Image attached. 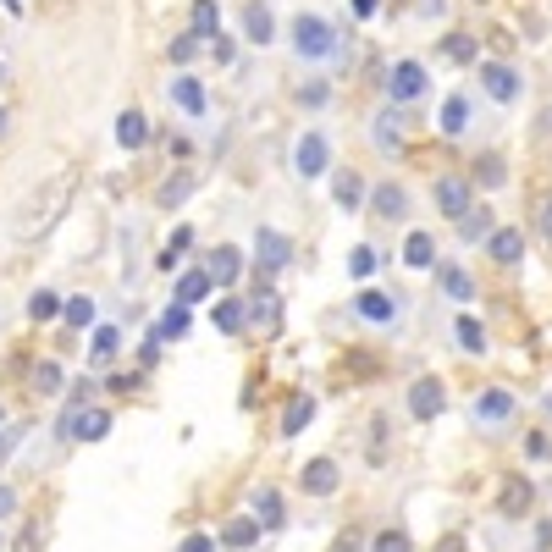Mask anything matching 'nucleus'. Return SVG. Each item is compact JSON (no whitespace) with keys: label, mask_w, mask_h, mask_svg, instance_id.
Here are the masks:
<instances>
[{"label":"nucleus","mask_w":552,"mask_h":552,"mask_svg":"<svg viewBox=\"0 0 552 552\" xmlns=\"http://www.w3.org/2000/svg\"><path fill=\"white\" fill-rule=\"evenodd\" d=\"M72 193H78V172L67 166V172H55V177H45L34 193L22 200V210H17V238L22 243H34V238H45V233H55V221L67 216V205H72Z\"/></svg>","instance_id":"obj_1"},{"label":"nucleus","mask_w":552,"mask_h":552,"mask_svg":"<svg viewBox=\"0 0 552 552\" xmlns=\"http://www.w3.org/2000/svg\"><path fill=\"white\" fill-rule=\"evenodd\" d=\"M409 133H414V106H386L381 116H376V144L386 149V155H398L403 144H409Z\"/></svg>","instance_id":"obj_2"},{"label":"nucleus","mask_w":552,"mask_h":552,"mask_svg":"<svg viewBox=\"0 0 552 552\" xmlns=\"http://www.w3.org/2000/svg\"><path fill=\"white\" fill-rule=\"evenodd\" d=\"M293 39H299V55H310V61H327L332 55V28L327 22H320V17H299L293 22Z\"/></svg>","instance_id":"obj_3"},{"label":"nucleus","mask_w":552,"mask_h":552,"mask_svg":"<svg viewBox=\"0 0 552 552\" xmlns=\"http://www.w3.org/2000/svg\"><path fill=\"white\" fill-rule=\"evenodd\" d=\"M254 254H259V271H282L287 266V254H293V249H287V238L276 233V226H259V233H254Z\"/></svg>","instance_id":"obj_4"},{"label":"nucleus","mask_w":552,"mask_h":552,"mask_svg":"<svg viewBox=\"0 0 552 552\" xmlns=\"http://www.w3.org/2000/svg\"><path fill=\"white\" fill-rule=\"evenodd\" d=\"M426 89H431V78H426V67H420V61H403V67L393 72V100H398V106H414Z\"/></svg>","instance_id":"obj_5"},{"label":"nucleus","mask_w":552,"mask_h":552,"mask_svg":"<svg viewBox=\"0 0 552 552\" xmlns=\"http://www.w3.org/2000/svg\"><path fill=\"white\" fill-rule=\"evenodd\" d=\"M409 409H414V420H437L442 414V381L437 376H420L409 386Z\"/></svg>","instance_id":"obj_6"},{"label":"nucleus","mask_w":552,"mask_h":552,"mask_svg":"<svg viewBox=\"0 0 552 552\" xmlns=\"http://www.w3.org/2000/svg\"><path fill=\"white\" fill-rule=\"evenodd\" d=\"M111 431V414L106 409H83L72 420H61V437H78V442H94V437H106Z\"/></svg>","instance_id":"obj_7"},{"label":"nucleus","mask_w":552,"mask_h":552,"mask_svg":"<svg viewBox=\"0 0 552 552\" xmlns=\"http://www.w3.org/2000/svg\"><path fill=\"white\" fill-rule=\"evenodd\" d=\"M249 320H254V332H266V337L282 327V299L271 293V287H259V293L249 299Z\"/></svg>","instance_id":"obj_8"},{"label":"nucleus","mask_w":552,"mask_h":552,"mask_svg":"<svg viewBox=\"0 0 552 552\" xmlns=\"http://www.w3.org/2000/svg\"><path fill=\"white\" fill-rule=\"evenodd\" d=\"M480 83H486V94H492V100H503V106L519 94V72H514V67H503V61H492V67L480 72Z\"/></svg>","instance_id":"obj_9"},{"label":"nucleus","mask_w":552,"mask_h":552,"mask_svg":"<svg viewBox=\"0 0 552 552\" xmlns=\"http://www.w3.org/2000/svg\"><path fill=\"white\" fill-rule=\"evenodd\" d=\"M497 508H503L508 519L531 514V480H525V475H508V480H503V497H497Z\"/></svg>","instance_id":"obj_10"},{"label":"nucleus","mask_w":552,"mask_h":552,"mask_svg":"<svg viewBox=\"0 0 552 552\" xmlns=\"http://www.w3.org/2000/svg\"><path fill=\"white\" fill-rule=\"evenodd\" d=\"M437 205H442V216H464L470 210V183H459V177L437 183Z\"/></svg>","instance_id":"obj_11"},{"label":"nucleus","mask_w":552,"mask_h":552,"mask_svg":"<svg viewBox=\"0 0 552 552\" xmlns=\"http://www.w3.org/2000/svg\"><path fill=\"white\" fill-rule=\"evenodd\" d=\"M205 271H210V282H238V271H243V259H238V249H210V259H205Z\"/></svg>","instance_id":"obj_12"},{"label":"nucleus","mask_w":552,"mask_h":552,"mask_svg":"<svg viewBox=\"0 0 552 552\" xmlns=\"http://www.w3.org/2000/svg\"><path fill=\"white\" fill-rule=\"evenodd\" d=\"M299 172H304V177H320V172H327V139H320V133L299 139Z\"/></svg>","instance_id":"obj_13"},{"label":"nucleus","mask_w":552,"mask_h":552,"mask_svg":"<svg viewBox=\"0 0 552 552\" xmlns=\"http://www.w3.org/2000/svg\"><path fill=\"white\" fill-rule=\"evenodd\" d=\"M409 210V193L398 188V183H376V216H386V221H398Z\"/></svg>","instance_id":"obj_14"},{"label":"nucleus","mask_w":552,"mask_h":552,"mask_svg":"<svg viewBox=\"0 0 552 552\" xmlns=\"http://www.w3.org/2000/svg\"><path fill=\"white\" fill-rule=\"evenodd\" d=\"M519 254H525V238H519L514 226L492 233V259H497V266H519Z\"/></svg>","instance_id":"obj_15"},{"label":"nucleus","mask_w":552,"mask_h":552,"mask_svg":"<svg viewBox=\"0 0 552 552\" xmlns=\"http://www.w3.org/2000/svg\"><path fill=\"white\" fill-rule=\"evenodd\" d=\"M172 100H177L188 116H200V111H205V83H200V78H177V83H172Z\"/></svg>","instance_id":"obj_16"},{"label":"nucleus","mask_w":552,"mask_h":552,"mask_svg":"<svg viewBox=\"0 0 552 552\" xmlns=\"http://www.w3.org/2000/svg\"><path fill=\"white\" fill-rule=\"evenodd\" d=\"M210 287H216V282H210V271H205V266H200V271H188V276L177 282V304H188V310H193V304L210 293Z\"/></svg>","instance_id":"obj_17"},{"label":"nucleus","mask_w":552,"mask_h":552,"mask_svg":"<svg viewBox=\"0 0 552 552\" xmlns=\"http://www.w3.org/2000/svg\"><path fill=\"white\" fill-rule=\"evenodd\" d=\"M304 486H310V492H320V497H327V492H337V464H332V459H315V464H304Z\"/></svg>","instance_id":"obj_18"},{"label":"nucleus","mask_w":552,"mask_h":552,"mask_svg":"<svg viewBox=\"0 0 552 552\" xmlns=\"http://www.w3.org/2000/svg\"><path fill=\"white\" fill-rule=\"evenodd\" d=\"M188 193H193V177H188V172H172V177H166V188L155 193V205H160V210H177Z\"/></svg>","instance_id":"obj_19"},{"label":"nucleus","mask_w":552,"mask_h":552,"mask_svg":"<svg viewBox=\"0 0 552 552\" xmlns=\"http://www.w3.org/2000/svg\"><path fill=\"white\" fill-rule=\"evenodd\" d=\"M486 233H492V216H486V205H470V210L459 216V238H464V243H480Z\"/></svg>","instance_id":"obj_20"},{"label":"nucleus","mask_w":552,"mask_h":552,"mask_svg":"<svg viewBox=\"0 0 552 552\" xmlns=\"http://www.w3.org/2000/svg\"><path fill=\"white\" fill-rule=\"evenodd\" d=\"M149 139V127H144V116L139 111H122V122H116V144H127V149H139Z\"/></svg>","instance_id":"obj_21"},{"label":"nucleus","mask_w":552,"mask_h":552,"mask_svg":"<svg viewBox=\"0 0 552 552\" xmlns=\"http://www.w3.org/2000/svg\"><path fill=\"white\" fill-rule=\"evenodd\" d=\"M360 315H365V320H376V327H386V320L398 315V304L386 299V293H360Z\"/></svg>","instance_id":"obj_22"},{"label":"nucleus","mask_w":552,"mask_h":552,"mask_svg":"<svg viewBox=\"0 0 552 552\" xmlns=\"http://www.w3.org/2000/svg\"><path fill=\"white\" fill-rule=\"evenodd\" d=\"M403 259L420 271V266H431L437 259V243H431V233H409V243H403Z\"/></svg>","instance_id":"obj_23"},{"label":"nucleus","mask_w":552,"mask_h":552,"mask_svg":"<svg viewBox=\"0 0 552 552\" xmlns=\"http://www.w3.org/2000/svg\"><path fill=\"white\" fill-rule=\"evenodd\" d=\"M514 414V393L492 386V393H480V420H508Z\"/></svg>","instance_id":"obj_24"},{"label":"nucleus","mask_w":552,"mask_h":552,"mask_svg":"<svg viewBox=\"0 0 552 552\" xmlns=\"http://www.w3.org/2000/svg\"><path fill=\"white\" fill-rule=\"evenodd\" d=\"M243 34H249L254 45H266V39H271V12H266V6H243Z\"/></svg>","instance_id":"obj_25"},{"label":"nucleus","mask_w":552,"mask_h":552,"mask_svg":"<svg viewBox=\"0 0 552 552\" xmlns=\"http://www.w3.org/2000/svg\"><path fill=\"white\" fill-rule=\"evenodd\" d=\"M310 420H315V403H310V398H293V409L282 414V437H299Z\"/></svg>","instance_id":"obj_26"},{"label":"nucleus","mask_w":552,"mask_h":552,"mask_svg":"<svg viewBox=\"0 0 552 552\" xmlns=\"http://www.w3.org/2000/svg\"><path fill=\"white\" fill-rule=\"evenodd\" d=\"M360 177H353V172H332V193H337V205L343 210H353V205H360Z\"/></svg>","instance_id":"obj_27"},{"label":"nucleus","mask_w":552,"mask_h":552,"mask_svg":"<svg viewBox=\"0 0 552 552\" xmlns=\"http://www.w3.org/2000/svg\"><path fill=\"white\" fill-rule=\"evenodd\" d=\"M221 541H226V547H238V552H243V547H254V541H259V519H233Z\"/></svg>","instance_id":"obj_28"},{"label":"nucleus","mask_w":552,"mask_h":552,"mask_svg":"<svg viewBox=\"0 0 552 552\" xmlns=\"http://www.w3.org/2000/svg\"><path fill=\"white\" fill-rule=\"evenodd\" d=\"M216 28H221L216 0H200V6H193V34H200V39H216Z\"/></svg>","instance_id":"obj_29"},{"label":"nucleus","mask_w":552,"mask_h":552,"mask_svg":"<svg viewBox=\"0 0 552 552\" xmlns=\"http://www.w3.org/2000/svg\"><path fill=\"white\" fill-rule=\"evenodd\" d=\"M188 320H193V315H188V304H172L166 315H160V332H155V337H160V343H166V337H183V332H188Z\"/></svg>","instance_id":"obj_30"},{"label":"nucleus","mask_w":552,"mask_h":552,"mask_svg":"<svg viewBox=\"0 0 552 552\" xmlns=\"http://www.w3.org/2000/svg\"><path fill=\"white\" fill-rule=\"evenodd\" d=\"M45 531H50V514H34L28 531H22V541H17V552H45Z\"/></svg>","instance_id":"obj_31"},{"label":"nucleus","mask_w":552,"mask_h":552,"mask_svg":"<svg viewBox=\"0 0 552 552\" xmlns=\"http://www.w3.org/2000/svg\"><path fill=\"white\" fill-rule=\"evenodd\" d=\"M453 337H459V348H470V353H480V348H486V332L475 327L470 315H459V320H453Z\"/></svg>","instance_id":"obj_32"},{"label":"nucleus","mask_w":552,"mask_h":552,"mask_svg":"<svg viewBox=\"0 0 552 552\" xmlns=\"http://www.w3.org/2000/svg\"><path fill=\"white\" fill-rule=\"evenodd\" d=\"M442 293H447V299H470V293H475V282H470L459 266H442Z\"/></svg>","instance_id":"obj_33"},{"label":"nucleus","mask_w":552,"mask_h":552,"mask_svg":"<svg viewBox=\"0 0 552 552\" xmlns=\"http://www.w3.org/2000/svg\"><path fill=\"white\" fill-rule=\"evenodd\" d=\"M254 519L259 525H282V497L276 492H254Z\"/></svg>","instance_id":"obj_34"},{"label":"nucleus","mask_w":552,"mask_h":552,"mask_svg":"<svg viewBox=\"0 0 552 552\" xmlns=\"http://www.w3.org/2000/svg\"><path fill=\"white\" fill-rule=\"evenodd\" d=\"M464 122H470V106H464V94H459V100L442 106V133H464Z\"/></svg>","instance_id":"obj_35"},{"label":"nucleus","mask_w":552,"mask_h":552,"mask_svg":"<svg viewBox=\"0 0 552 552\" xmlns=\"http://www.w3.org/2000/svg\"><path fill=\"white\" fill-rule=\"evenodd\" d=\"M243 320H249V315H243V304H233V299L216 304V327H221V332H243Z\"/></svg>","instance_id":"obj_36"},{"label":"nucleus","mask_w":552,"mask_h":552,"mask_svg":"<svg viewBox=\"0 0 552 552\" xmlns=\"http://www.w3.org/2000/svg\"><path fill=\"white\" fill-rule=\"evenodd\" d=\"M116 348H122V332H116V327H100V332H94V360H111Z\"/></svg>","instance_id":"obj_37"},{"label":"nucleus","mask_w":552,"mask_h":552,"mask_svg":"<svg viewBox=\"0 0 552 552\" xmlns=\"http://www.w3.org/2000/svg\"><path fill=\"white\" fill-rule=\"evenodd\" d=\"M376 266H381V254H376V249H353V254H348V271H353V276H370Z\"/></svg>","instance_id":"obj_38"},{"label":"nucleus","mask_w":552,"mask_h":552,"mask_svg":"<svg viewBox=\"0 0 552 552\" xmlns=\"http://www.w3.org/2000/svg\"><path fill=\"white\" fill-rule=\"evenodd\" d=\"M34 386H39V393H55V386H61V365H55V360H39Z\"/></svg>","instance_id":"obj_39"},{"label":"nucleus","mask_w":552,"mask_h":552,"mask_svg":"<svg viewBox=\"0 0 552 552\" xmlns=\"http://www.w3.org/2000/svg\"><path fill=\"white\" fill-rule=\"evenodd\" d=\"M442 55H447V61H470V55H475V39L453 34V39H442Z\"/></svg>","instance_id":"obj_40"},{"label":"nucleus","mask_w":552,"mask_h":552,"mask_svg":"<svg viewBox=\"0 0 552 552\" xmlns=\"http://www.w3.org/2000/svg\"><path fill=\"white\" fill-rule=\"evenodd\" d=\"M61 315H67V327H89L94 304H89V299H67V310H61Z\"/></svg>","instance_id":"obj_41"},{"label":"nucleus","mask_w":552,"mask_h":552,"mask_svg":"<svg viewBox=\"0 0 552 552\" xmlns=\"http://www.w3.org/2000/svg\"><path fill=\"white\" fill-rule=\"evenodd\" d=\"M28 310H34V320H50V315H61V299H55V293H34V304H28Z\"/></svg>","instance_id":"obj_42"},{"label":"nucleus","mask_w":552,"mask_h":552,"mask_svg":"<svg viewBox=\"0 0 552 552\" xmlns=\"http://www.w3.org/2000/svg\"><path fill=\"white\" fill-rule=\"evenodd\" d=\"M370 552H409V536L386 531V536H376V541H370Z\"/></svg>","instance_id":"obj_43"},{"label":"nucleus","mask_w":552,"mask_h":552,"mask_svg":"<svg viewBox=\"0 0 552 552\" xmlns=\"http://www.w3.org/2000/svg\"><path fill=\"white\" fill-rule=\"evenodd\" d=\"M193 50H200V34H183V39L172 45V61H193Z\"/></svg>","instance_id":"obj_44"},{"label":"nucleus","mask_w":552,"mask_h":552,"mask_svg":"<svg viewBox=\"0 0 552 552\" xmlns=\"http://www.w3.org/2000/svg\"><path fill=\"white\" fill-rule=\"evenodd\" d=\"M536 226H541V238L552 243V193H547V200L536 205Z\"/></svg>","instance_id":"obj_45"},{"label":"nucleus","mask_w":552,"mask_h":552,"mask_svg":"<svg viewBox=\"0 0 552 552\" xmlns=\"http://www.w3.org/2000/svg\"><path fill=\"white\" fill-rule=\"evenodd\" d=\"M480 183H486V188H492V183H503V166H497V160H492V155H486V160H480Z\"/></svg>","instance_id":"obj_46"},{"label":"nucleus","mask_w":552,"mask_h":552,"mask_svg":"<svg viewBox=\"0 0 552 552\" xmlns=\"http://www.w3.org/2000/svg\"><path fill=\"white\" fill-rule=\"evenodd\" d=\"M177 552H216V541H210V536H188Z\"/></svg>","instance_id":"obj_47"},{"label":"nucleus","mask_w":552,"mask_h":552,"mask_svg":"<svg viewBox=\"0 0 552 552\" xmlns=\"http://www.w3.org/2000/svg\"><path fill=\"white\" fill-rule=\"evenodd\" d=\"M525 453H531V459H552V453H547V437H541V431H536V437L525 442Z\"/></svg>","instance_id":"obj_48"},{"label":"nucleus","mask_w":552,"mask_h":552,"mask_svg":"<svg viewBox=\"0 0 552 552\" xmlns=\"http://www.w3.org/2000/svg\"><path fill=\"white\" fill-rule=\"evenodd\" d=\"M12 508H17V497H12V492H6V486H0V519H6V514H12Z\"/></svg>","instance_id":"obj_49"},{"label":"nucleus","mask_w":552,"mask_h":552,"mask_svg":"<svg viewBox=\"0 0 552 552\" xmlns=\"http://www.w3.org/2000/svg\"><path fill=\"white\" fill-rule=\"evenodd\" d=\"M376 6H381V0H353V12H360V17H376Z\"/></svg>","instance_id":"obj_50"},{"label":"nucleus","mask_w":552,"mask_h":552,"mask_svg":"<svg viewBox=\"0 0 552 552\" xmlns=\"http://www.w3.org/2000/svg\"><path fill=\"white\" fill-rule=\"evenodd\" d=\"M6 12H17V17H22V0H6Z\"/></svg>","instance_id":"obj_51"}]
</instances>
